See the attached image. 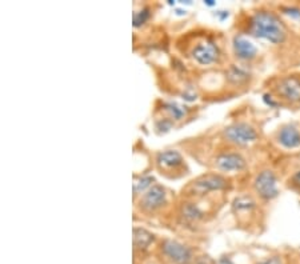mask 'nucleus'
<instances>
[{
	"label": "nucleus",
	"mask_w": 300,
	"mask_h": 264,
	"mask_svg": "<svg viewBox=\"0 0 300 264\" xmlns=\"http://www.w3.org/2000/svg\"><path fill=\"white\" fill-rule=\"evenodd\" d=\"M250 34L258 39H264L273 44L283 43L287 36L284 24L279 17L268 11H258L250 17Z\"/></svg>",
	"instance_id": "1"
},
{
	"label": "nucleus",
	"mask_w": 300,
	"mask_h": 264,
	"mask_svg": "<svg viewBox=\"0 0 300 264\" xmlns=\"http://www.w3.org/2000/svg\"><path fill=\"white\" fill-rule=\"evenodd\" d=\"M228 182H227L223 176L215 175V173H208V175H203L198 178L196 180L191 182L187 187V192L189 195H204L209 191H219L226 188Z\"/></svg>",
	"instance_id": "2"
},
{
	"label": "nucleus",
	"mask_w": 300,
	"mask_h": 264,
	"mask_svg": "<svg viewBox=\"0 0 300 264\" xmlns=\"http://www.w3.org/2000/svg\"><path fill=\"white\" fill-rule=\"evenodd\" d=\"M224 136L228 142L238 146H247L250 143L256 142L258 132L252 125L247 123H235L224 129Z\"/></svg>",
	"instance_id": "3"
},
{
	"label": "nucleus",
	"mask_w": 300,
	"mask_h": 264,
	"mask_svg": "<svg viewBox=\"0 0 300 264\" xmlns=\"http://www.w3.org/2000/svg\"><path fill=\"white\" fill-rule=\"evenodd\" d=\"M156 163H158L160 172L167 176H175V178L183 175V171L186 167L182 155L178 151H172V149L158 153Z\"/></svg>",
	"instance_id": "4"
},
{
	"label": "nucleus",
	"mask_w": 300,
	"mask_h": 264,
	"mask_svg": "<svg viewBox=\"0 0 300 264\" xmlns=\"http://www.w3.org/2000/svg\"><path fill=\"white\" fill-rule=\"evenodd\" d=\"M253 187H255V191L258 192V195L266 200L273 199L279 193L276 175L272 171H270V169L262 171L256 176V179L253 182Z\"/></svg>",
	"instance_id": "5"
},
{
	"label": "nucleus",
	"mask_w": 300,
	"mask_h": 264,
	"mask_svg": "<svg viewBox=\"0 0 300 264\" xmlns=\"http://www.w3.org/2000/svg\"><path fill=\"white\" fill-rule=\"evenodd\" d=\"M276 94L291 103H300V79L297 76H286L277 81Z\"/></svg>",
	"instance_id": "6"
},
{
	"label": "nucleus",
	"mask_w": 300,
	"mask_h": 264,
	"mask_svg": "<svg viewBox=\"0 0 300 264\" xmlns=\"http://www.w3.org/2000/svg\"><path fill=\"white\" fill-rule=\"evenodd\" d=\"M192 58L202 65H209L219 58V50L212 41H200L194 47Z\"/></svg>",
	"instance_id": "7"
},
{
	"label": "nucleus",
	"mask_w": 300,
	"mask_h": 264,
	"mask_svg": "<svg viewBox=\"0 0 300 264\" xmlns=\"http://www.w3.org/2000/svg\"><path fill=\"white\" fill-rule=\"evenodd\" d=\"M167 193L162 186H152L140 200V207L144 211H155L165 204Z\"/></svg>",
	"instance_id": "8"
},
{
	"label": "nucleus",
	"mask_w": 300,
	"mask_h": 264,
	"mask_svg": "<svg viewBox=\"0 0 300 264\" xmlns=\"http://www.w3.org/2000/svg\"><path fill=\"white\" fill-rule=\"evenodd\" d=\"M163 251H164V254L174 260L175 263L178 264H187L191 261V251L186 247V246H183L179 241L175 240H165L164 244H163Z\"/></svg>",
	"instance_id": "9"
},
{
	"label": "nucleus",
	"mask_w": 300,
	"mask_h": 264,
	"mask_svg": "<svg viewBox=\"0 0 300 264\" xmlns=\"http://www.w3.org/2000/svg\"><path fill=\"white\" fill-rule=\"evenodd\" d=\"M216 167L224 172L242 171L246 167V160L239 153H222L216 158Z\"/></svg>",
	"instance_id": "10"
},
{
	"label": "nucleus",
	"mask_w": 300,
	"mask_h": 264,
	"mask_svg": "<svg viewBox=\"0 0 300 264\" xmlns=\"http://www.w3.org/2000/svg\"><path fill=\"white\" fill-rule=\"evenodd\" d=\"M233 51L242 60H252L258 55V48L242 35H236L233 37Z\"/></svg>",
	"instance_id": "11"
},
{
	"label": "nucleus",
	"mask_w": 300,
	"mask_h": 264,
	"mask_svg": "<svg viewBox=\"0 0 300 264\" xmlns=\"http://www.w3.org/2000/svg\"><path fill=\"white\" fill-rule=\"evenodd\" d=\"M277 140L286 148H296L300 146V131L295 125H284L279 131Z\"/></svg>",
	"instance_id": "12"
},
{
	"label": "nucleus",
	"mask_w": 300,
	"mask_h": 264,
	"mask_svg": "<svg viewBox=\"0 0 300 264\" xmlns=\"http://www.w3.org/2000/svg\"><path fill=\"white\" fill-rule=\"evenodd\" d=\"M154 240V235L143 228H134V247L144 250Z\"/></svg>",
	"instance_id": "13"
},
{
	"label": "nucleus",
	"mask_w": 300,
	"mask_h": 264,
	"mask_svg": "<svg viewBox=\"0 0 300 264\" xmlns=\"http://www.w3.org/2000/svg\"><path fill=\"white\" fill-rule=\"evenodd\" d=\"M228 79L235 84H239V83H243V81L247 80L248 78V74L244 71L243 68L236 67V65H232V67L228 70V74H227Z\"/></svg>",
	"instance_id": "14"
},
{
	"label": "nucleus",
	"mask_w": 300,
	"mask_h": 264,
	"mask_svg": "<svg viewBox=\"0 0 300 264\" xmlns=\"http://www.w3.org/2000/svg\"><path fill=\"white\" fill-rule=\"evenodd\" d=\"M164 109L168 112L172 118L176 119V120L182 119L183 116L186 115V109H184V107H183V105H179L178 103H165Z\"/></svg>",
	"instance_id": "15"
},
{
	"label": "nucleus",
	"mask_w": 300,
	"mask_h": 264,
	"mask_svg": "<svg viewBox=\"0 0 300 264\" xmlns=\"http://www.w3.org/2000/svg\"><path fill=\"white\" fill-rule=\"evenodd\" d=\"M255 207V202H253L251 197L243 196L239 197V199L235 200V204H233V208L236 211H251Z\"/></svg>",
	"instance_id": "16"
},
{
	"label": "nucleus",
	"mask_w": 300,
	"mask_h": 264,
	"mask_svg": "<svg viewBox=\"0 0 300 264\" xmlns=\"http://www.w3.org/2000/svg\"><path fill=\"white\" fill-rule=\"evenodd\" d=\"M151 182L152 178H149V176H142V178L134 180V192H135V195L139 192H143L147 187H149Z\"/></svg>",
	"instance_id": "17"
},
{
	"label": "nucleus",
	"mask_w": 300,
	"mask_h": 264,
	"mask_svg": "<svg viewBox=\"0 0 300 264\" xmlns=\"http://www.w3.org/2000/svg\"><path fill=\"white\" fill-rule=\"evenodd\" d=\"M283 14L287 15L288 17H291L292 20H296L300 23V8L297 7H283L282 8Z\"/></svg>",
	"instance_id": "18"
},
{
	"label": "nucleus",
	"mask_w": 300,
	"mask_h": 264,
	"mask_svg": "<svg viewBox=\"0 0 300 264\" xmlns=\"http://www.w3.org/2000/svg\"><path fill=\"white\" fill-rule=\"evenodd\" d=\"M147 17H148V10L140 11V14L134 15V24L135 26H140V24H143L147 20Z\"/></svg>",
	"instance_id": "19"
},
{
	"label": "nucleus",
	"mask_w": 300,
	"mask_h": 264,
	"mask_svg": "<svg viewBox=\"0 0 300 264\" xmlns=\"http://www.w3.org/2000/svg\"><path fill=\"white\" fill-rule=\"evenodd\" d=\"M258 264H280V259L277 256H273L271 257V259H267V260L260 261V263Z\"/></svg>",
	"instance_id": "20"
},
{
	"label": "nucleus",
	"mask_w": 300,
	"mask_h": 264,
	"mask_svg": "<svg viewBox=\"0 0 300 264\" xmlns=\"http://www.w3.org/2000/svg\"><path fill=\"white\" fill-rule=\"evenodd\" d=\"M292 183H293V186L297 187V188L300 190V171L297 173H295V175H293Z\"/></svg>",
	"instance_id": "21"
},
{
	"label": "nucleus",
	"mask_w": 300,
	"mask_h": 264,
	"mask_svg": "<svg viewBox=\"0 0 300 264\" xmlns=\"http://www.w3.org/2000/svg\"><path fill=\"white\" fill-rule=\"evenodd\" d=\"M199 264H213V261L211 259H208V257H203L202 260L199 261Z\"/></svg>",
	"instance_id": "22"
}]
</instances>
